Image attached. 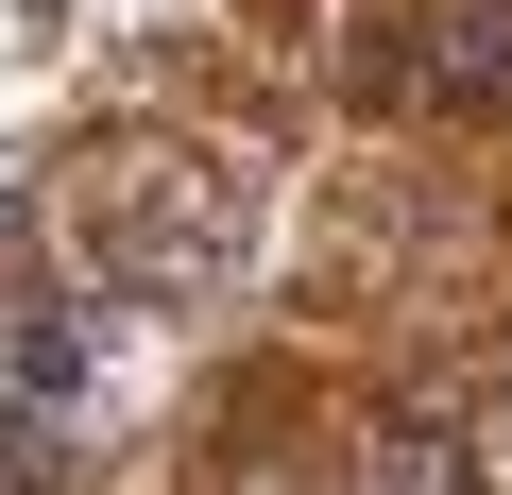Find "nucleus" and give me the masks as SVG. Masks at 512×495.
Segmentation results:
<instances>
[{"instance_id": "7ed1b4c3", "label": "nucleus", "mask_w": 512, "mask_h": 495, "mask_svg": "<svg viewBox=\"0 0 512 495\" xmlns=\"http://www.w3.org/2000/svg\"><path fill=\"white\" fill-rule=\"evenodd\" d=\"M18 222H35V188H18V171H0V239H18Z\"/></svg>"}, {"instance_id": "f03ea898", "label": "nucleus", "mask_w": 512, "mask_h": 495, "mask_svg": "<svg viewBox=\"0 0 512 495\" xmlns=\"http://www.w3.org/2000/svg\"><path fill=\"white\" fill-rule=\"evenodd\" d=\"M35 478H52V427H35V410H0V495H35Z\"/></svg>"}, {"instance_id": "f257e3e1", "label": "nucleus", "mask_w": 512, "mask_h": 495, "mask_svg": "<svg viewBox=\"0 0 512 495\" xmlns=\"http://www.w3.org/2000/svg\"><path fill=\"white\" fill-rule=\"evenodd\" d=\"M359 495H461V444L444 427H376L359 444Z\"/></svg>"}]
</instances>
